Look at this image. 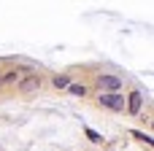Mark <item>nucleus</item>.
<instances>
[{"label": "nucleus", "mask_w": 154, "mask_h": 151, "mask_svg": "<svg viewBox=\"0 0 154 151\" xmlns=\"http://www.w3.org/2000/svg\"><path fill=\"white\" fill-rule=\"evenodd\" d=\"M84 132H87V138H89V140H92V143H103V135H100V132H97V130H92V127H87V130H84Z\"/></svg>", "instance_id": "nucleus-8"}, {"label": "nucleus", "mask_w": 154, "mask_h": 151, "mask_svg": "<svg viewBox=\"0 0 154 151\" xmlns=\"http://www.w3.org/2000/svg\"><path fill=\"white\" fill-rule=\"evenodd\" d=\"M51 81H54L57 89H68V86H70V78H68V76H54Z\"/></svg>", "instance_id": "nucleus-7"}, {"label": "nucleus", "mask_w": 154, "mask_h": 151, "mask_svg": "<svg viewBox=\"0 0 154 151\" xmlns=\"http://www.w3.org/2000/svg\"><path fill=\"white\" fill-rule=\"evenodd\" d=\"M35 89H41V76L38 73H30L27 78H19V92L22 95H32Z\"/></svg>", "instance_id": "nucleus-3"}, {"label": "nucleus", "mask_w": 154, "mask_h": 151, "mask_svg": "<svg viewBox=\"0 0 154 151\" xmlns=\"http://www.w3.org/2000/svg\"><path fill=\"white\" fill-rule=\"evenodd\" d=\"M97 86L106 89V92H119L122 89V78L119 76H111V73H100L97 76Z\"/></svg>", "instance_id": "nucleus-2"}, {"label": "nucleus", "mask_w": 154, "mask_h": 151, "mask_svg": "<svg viewBox=\"0 0 154 151\" xmlns=\"http://www.w3.org/2000/svg\"><path fill=\"white\" fill-rule=\"evenodd\" d=\"M97 103L111 111H125V95H119V92H103L97 97Z\"/></svg>", "instance_id": "nucleus-1"}, {"label": "nucleus", "mask_w": 154, "mask_h": 151, "mask_svg": "<svg viewBox=\"0 0 154 151\" xmlns=\"http://www.w3.org/2000/svg\"><path fill=\"white\" fill-rule=\"evenodd\" d=\"M19 78H22V73H19V70H8L0 81H5V84H19Z\"/></svg>", "instance_id": "nucleus-5"}, {"label": "nucleus", "mask_w": 154, "mask_h": 151, "mask_svg": "<svg viewBox=\"0 0 154 151\" xmlns=\"http://www.w3.org/2000/svg\"><path fill=\"white\" fill-rule=\"evenodd\" d=\"M133 135H135V138H138L141 143H146V146H152V143H154V140H152V135H146V132H138V130H135Z\"/></svg>", "instance_id": "nucleus-9"}, {"label": "nucleus", "mask_w": 154, "mask_h": 151, "mask_svg": "<svg viewBox=\"0 0 154 151\" xmlns=\"http://www.w3.org/2000/svg\"><path fill=\"white\" fill-rule=\"evenodd\" d=\"M68 92H70L73 97H84V95H87V86H84V84H70Z\"/></svg>", "instance_id": "nucleus-6"}, {"label": "nucleus", "mask_w": 154, "mask_h": 151, "mask_svg": "<svg viewBox=\"0 0 154 151\" xmlns=\"http://www.w3.org/2000/svg\"><path fill=\"white\" fill-rule=\"evenodd\" d=\"M143 108V92H130L127 95V113L130 116H138Z\"/></svg>", "instance_id": "nucleus-4"}]
</instances>
